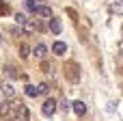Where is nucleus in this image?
Masks as SVG:
<instances>
[{
    "label": "nucleus",
    "mask_w": 123,
    "mask_h": 121,
    "mask_svg": "<svg viewBox=\"0 0 123 121\" xmlns=\"http://www.w3.org/2000/svg\"><path fill=\"white\" fill-rule=\"evenodd\" d=\"M50 30L54 35H61V22H58V17H50Z\"/></svg>",
    "instance_id": "423d86ee"
},
{
    "label": "nucleus",
    "mask_w": 123,
    "mask_h": 121,
    "mask_svg": "<svg viewBox=\"0 0 123 121\" xmlns=\"http://www.w3.org/2000/svg\"><path fill=\"white\" fill-rule=\"evenodd\" d=\"M32 2H37V0H32Z\"/></svg>",
    "instance_id": "aec40b11"
},
{
    "label": "nucleus",
    "mask_w": 123,
    "mask_h": 121,
    "mask_svg": "<svg viewBox=\"0 0 123 121\" xmlns=\"http://www.w3.org/2000/svg\"><path fill=\"white\" fill-rule=\"evenodd\" d=\"M54 110H56V102H54V100H50V97H48V100H45V102H43V106H41V113H43V115H48V117H50V115H54Z\"/></svg>",
    "instance_id": "f03ea898"
},
{
    "label": "nucleus",
    "mask_w": 123,
    "mask_h": 121,
    "mask_svg": "<svg viewBox=\"0 0 123 121\" xmlns=\"http://www.w3.org/2000/svg\"><path fill=\"white\" fill-rule=\"evenodd\" d=\"M19 56H22V58H28V48H26V45H22V50H19Z\"/></svg>",
    "instance_id": "4468645a"
},
{
    "label": "nucleus",
    "mask_w": 123,
    "mask_h": 121,
    "mask_svg": "<svg viewBox=\"0 0 123 121\" xmlns=\"http://www.w3.org/2000/svg\"><path fill=\"white\" fill-rule=\"evenodd\" d=\"M0 117H11V106H9V102H0Z\"/></svg>",
    "instance_id": "0eeeda50"
},
{
    "label": "nucleus",
    "mask_w": 123,
    "mask_h": 121,
    "mask_svg": "<svg viewBox=\"0 0 123 121\" xmlns=\"http://www.w3.org/2000/svg\"><path fill=\"white\" fill-rule=\"evenodd\" d=\"M4 74H6L9 78H13V80H15L17 76H19V71H17V67H13V65H6V67H4Z\"/></svg>",
    "instance_id": "6e6552de"
},
{
    "label": "nucleus",
    "mask_w": 123,
    "mask_h": 121,
    "mask_svg": "<svg viewBox=\"0 0 123 121\" xmlns=\"http://www.w3.org/2000/svg\"><path fill=\"white\" fill-rule=\"evenodd\" d=\"M2 93H4L9 100H13V97H15V87H11V84H4V87H2Z\"/></svg>",
    "instance_id": "1a4fd4ad"
},
{
    "label": "nucleus",
    "mask_w": 123,
    "mask_h": 121,
    "mask_svg": "<svg viewBox=\"0 0 123 121\" xmlns=\"http://www.w3.org/2000/svg\"><path fill=\"white\" fill-rule=\"evenodd\" d=\"M26 95H28V97H35V95H39L37 87H30V84H28V87H26Z\"/></svg>",
    "instance_id": "9b49d317"
},
{
    "label": "nucleus",
    "mask_w": 123,
    "mask_h": 121,
    "mask_svg": "<svg viewBox=\"0 0 123 121\" xmlns=\"http://www.w3.org/2000/svg\"><path fill=\"white\" fill-rule=\"evenodd\" d=\"M11 117H15V119H19V121H30V110L22 104V106H19V108H17ZM11 117H9V119H11Z\"/></svg>",
    "instance_id": "f257e3e1"
},
{
    "label": "nucleus",
    "mask_w": 123,
    "mask_h": 121,
    "mask_svg": "<svg viewBox=\"0 0 123 121\" xmlns=\"http://www.w3.org/2000/svg\"><path fill=\"white\" fill-rule=\"evenodd\" d=\"M112 11H117V13H121V2H119V0H117V2L112 4Z\"/></svg>",
    "instance_id": "f3484780"
},
{
    "label": "nucleus",
    "mask_w": 123,
    "mask_h": 121,
    "mask_svg": "<svg viewBox=\"0 0 123 121\" xmlns=\"http://www.w3.org/2000/svg\"><path fill=\"white\" fill-rule=\"evenodd\" d=\"M69 106H71V104H69V102H67V100H63V102H61V104H58V108H61V110H63V113H67V110H69Z\"/></svg>",
    "instance_id": "f8f14e48"
},
{
    "label": "nucleus",
    "mask_w": 123,
    "mask_h": 121,
    "mask_svg": "<svg viewBox=\"0 0 123 121\" xmlns=\"http://www.w3.org/2000/svg\"><path fill=\"white\" fill-rule=\"evenodd\" d=\"M35 54H37V56H39V58H43V56H45V54H48V48H45V45H43V43H39V45H37V48H35Z\"/></svg>",
    "instance_id": "9d476101"
},
{
    "label": "nucleus",
    "mask_w": 123,
    "mask_h": 121,
    "mask_svg": "<svg viewBox=\"0 0 123 121\" xmlns=\"http://www.w3.org/2000/svg\"><path fill=\"white\" fill-rule=\"evenodd\" d=\"M0 43H2V37H0Z\"/></svg>",
    "instance_id": "6ab92c4d"
},
{
    "label": "nucleus",
    "mask_w": 123,
    "mask_h": 121,
    "mask_svg": "<svg viewBox=\"0 0 123 121\" xmlns=\"http://www.w3.org/2000/svg\"><path fill=\"white\" fill-rule=\"evenodd\" d=\"M52 52L61 56V54H65V52H67V45H65L63 41H54V43H52Z\"/></svg>",
    "instance_id": "20e7f679"
},
{
    "label": "nucleus",
    "mask_w": 123,
    "mask_h": 121,
    "mask_svg": "<svg viewBox=\"0 0 123 121\" xmlns=\"http://www.w3.org/2000/svg\"><path fill=\"white\" fill-rule=\"evenodd\" d=\"M9 121H19V119H15V117H11V119H9Z\"/></svg>",
    "instance_id": "a211bd4d"
},
{
    "label": "nucleus",
    "mask_w": 123,
    "mask_h": 121,
    "mask_svg": "<svg viewBox=\"0 0 123 121\" xmlns=\"http://www.w3.org/2000/svg\"><path fill=\"white\" fill-rule=\"evenodd\" d=\"M71 108H74V113H76V115H80V117H82V115L86 113V104H84L82 100H78V102H74V106H71Z\"/></svg>",
    "instance_id": "39448f33"
},
{
    "label": "nucleus",
    "mask_w": 123,
    "mask_h": 121,
    "mask_svg": "<svg viewBox=\"0 0 123 121\" xmlns=\"http://www.w3.org/2000/svg\"><path fill=\"white\" fill-rule=\"evenodd\" d=\"M48 89H50V87H48V84H45V82H43V84H39V87H37V91H39V93H48Z\"/></svg>",
    "instance_id": "dca6fc26"
},
{
    "label": "nucleus",
    "mask_w": 123,
    "mask_h": 121,
    "mask_svg": "<svg viewBox=\"0 0 123 121\" xmlns=\"http://www.w3.org/2000/svg\"><path fill=\"white\" fill-rule=\"evenodd\" d=\"M15 19H17V24H24V22H26V15H24V13H17Z\"/></svg>",
    "instance_id": "ddd939ff"
},
{
    "label": "nucleus",
    "mask_w": 123,
    "mask_h": 121,
    "mask_svg": "<svg viewBox=\"0 0 123 121\" xmlns=\"http://www.w3.org/2000/svg\"><path fill=\"white\" fill-rule=\"evenodd\" d=\"M69 76H71V78H78V74H76V65H74V63L69 65Z\"/></svg>",
    "instance_id": "2eb2a0df"
},
{
    "label": "nucleus",
    "mask_w": 123,
    "mask_h": 121,
    "mask_svg": "<svg viewBox=\"0 0 123 121\" xmlns=\"http://www.w3.org/2000/svg\"><path fill=\"white\" fill-rule=\"evenodd\" d=\"M32 13H35V15H41V17H52V9H50V6H45V4L35 6V9H32Z\"/></svg>",
    "instance_id": "7ed1b4c3"
}]
</instances>
